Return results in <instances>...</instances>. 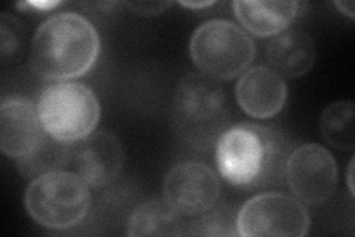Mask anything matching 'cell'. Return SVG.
I'll return each mask as SVG.
<instances>
[{"label": "cell", "instance_id": "cell-1", "mask_svg": "<svg viewBox=\"0 0 355 237\" xmlns=\"http://www.w3.org/2000/svg\"><path fill=\"white\" fill-rule=\"evenodd\" d=\"M101 49L98 31L80 14L62 13L44 19L31 40V69L44 81L64 82L92 69Z\"/></svg>", "mask_w": 355, "mask_h": 237}, {"label": "cell", "instance_id": "cell-2", "mask_svg": "<svg viewBox=\"0 0 355 237\" xmlns=\"http://www.w3.org/2000/svg\"><path fill=\"white\" fill-rule=\"evenodd\" d=\"M282 141L271 129L239 123L224 131L216 142L222 178L232 186L253 187L270 181L282 162Z\"/></svg>", "mask_w": 355, "mask_h": 237}, {"label": "cell", "instance_id": "cell-3", "mask_svg": "<svg viewBox=\"0 0 355 237\" xmlns=\"http://www.w3.org/2000/svg\"><path fill=\"white\" fill-rule=\"evenodd\" d=\"M36 108L44 132L65 144L91 135L101 116L96 94L79 82L64 81L46 86Z\"/></svg>", "mask_w": 355, "mask_h": 237}, {"label": "cell", "instance_id": "cell-4", "mask_svg": "<svg viewBox=\"0 0 355 237\" xmlns=\"http://www.w3.org/2000/svg\"><path fill=\"white\" fill-rule=\"evenodd\" d=\"M24 203L28 215L42 227L65 230L86 218L91 193L79 175L62 169L33 179Z\"/></svg>", "mask_w": 355, "mask_h": 237}, {"label": "cell", "instance_id": "cell-5", "mask_svg": "<svg viewBox=\"0 0 355 237\" xmlns=\"http://www.w3.org/2000/svg\"><path fill=\"white\" fill-rule=\"evenodd\" d=\"M190 54L200 73L215 81H231L249 69L257 48L234 22L210 19L193 33Z\"/></svg>", "mask_w": 355, "mask_h": 237}, {"label": "cell", "instance_id": "cell-6", "mask_svg": "<svg viewBox=\"0 0 355 237\" xmlns=\"http://www.w3.org/2000/svg\"><path fill=\"white\" fill-rule=\"evenodd\" d=\"M225 115V92L218 81L203 73L181 77L173 95V117L184 138L198 145L210 142L224 126Z\"/></svg>", "mask_w": 355, "mask_h": 237}, {"label": "cell", "instance_id": "cell-7", "mask_svg": "<svg viewBox=\"0 0 355 237\" xmlns=\"http://www.w3.org/2000/svg\"><path fill=\"white\" fill-rule=\"evenodd\" d=\"M309 213L301 200L283 193H262L243 205L237 215L239 236L304 237L309 231Z\"/></svg>", "mask_w": 355, "mask_h": 237}, {"label": "cell", "instance_id": "cell-8", "mask_svg": "<svg viewBox=\"0 0 355 237\" xmlns=\"http://www.w3.org/2000/svg\"><path fill=\"white\" fill-rule=\"evenodd\" d=\"M286 178L297 200L313 206L323 205L338 184L335 157L318 144H304L288 156Z\"/></svg>", "mask_w": 355, "mask_h": 237}, {"label": "cell", "instance_id": "cell-9", "mask_svg": "<svg viewBox=\"0 0 355 237\" xmlns=\"http://www.w3.org/2000/svg\"><path fill=\"white\" fill-rule=\"evenodd\" d=\"M220 183L207 165L184 162L173 166L163 183V199L182 217H198L215 208Z\"/></svg>", "mask_w": 355, "mask_h": 237}, {"label": "cell", "instance_id": "cell-10", "mask_svg": "<svg viewBox=\"0 0 355 237\" xmlns=\"http://www.w3.org/2000/svg\"><path fill=\"white\" fill-rule=\"evenodd\" d=\"M125 150L120 140L108 131H94L86 138L70 144L69 166L94 188L111 184L121 172Z\"/></svg>", "mask_w": 355, "mask_h": 237}, {"label": "cell", "instance_id": "cell-11", "mask_svg": "<svg viewBox=\"0 0 355 237\" xmlns=\"http://www.w3.org/2000/svg\"><path fill=\"white\" fill-rule=\"evenodd\" d=\"M46 137L37 108L22 98L5 99L0 107V149L3 154L21 159Z\"/></svg>", "mask_w": 355, "mask_h": 237}, {"label": "cell", "instance_id": "cell-12", "mask_svg": "<svg viewBox=\"0 0 355 237\" xmlns=\"http://www.w3.org/2000/svg\"><path fill=\"white\" fill-rule=\"evenodd\" d=\"M243 111L254 119H270L280 113L287 99V85L270 67L258 65L244 72L236 86Z\"/></svg>", "mask_w": 355, "mask_h": 237}, {"label": "cell", "instance_id": "cell-13", "mask_svg": "<svg viewBox=\"0 0 355 237\" xmlns=\"http://www.w3.org/2000/svg\"><path fill=\"white\" fill-rule=\"evenodd\" d=\"M313 38L302 30H284L274 36L266 47L268 67L283 79H296L306 74L315 63Z\"/></svg>", "mask_w": 355, "mask_h": 237}, {"label": "cell", "instance_id": "cell-14", "mask_svg": "<svg viewBox=\"0 0 355 237\" xmlns=\"http://www.w3.org/2000/svg\"><path fill=\"white\" fill-rule=\"evenodd\" d=\"M234 14L240 24L250 35L258 38L277 36L288 28L297 17V2H244L237 0L232 3Z\"/></svg>", "mask_w": 355, "mask_h": 237}, {"label": "cell", "instance_id": "cell-15", "mask_svg": "<svg viewBox=\"0 0 355 237\" xmlns=\"http://www.w3.org/2000/svg\"><path fill=\"white\" fill-rule=\"evenodd\" d=\"M187 224L164 199H150L130 213L128 236H185Z\"/></svg>", "mask_w": 355, "mask_h": 237}, {"label": "cell", "instance_id": "cell-16", "mask_svg": "<svg viewBox=\"0 0 355 237\" xmlns=\"http://www.w3.org/2000/svg\"><path fill=\"white\" fill-rule=\"evenodd\" d=\"M69 161L70 144L57 141L46 133L35 150L17 159V165L22 175L35 179L53 171H62L64 167H69Z\"/></svg>", "mask_w": 355, "mask_h": 237}, {"label": "cell", "instance_id": "cell-17", "mask_svg": "<svg viewBox=\"0 0 355 237\" xmlns=\"http://www.w3.org/2000/svg\"><path fill=\"white\" fill-rule=\"evenodd\" d=\"M320 131L324 140L339 150H354V103L336 101L321 115Z\"/></svg>", "mask_w": 355, "mask_h": 237}, {"label": "cell", "instance_id": "cell-18", "mask_svg": "<svg viewBox=\"0 0 355 237\" xmlns=\"http://www.w3.org/2000/svg\"><path fill=\"white\" fill-rule=\"evenodd\" d=\"M237 215L231 206L212 208L198 215V218L187 225L185 236H237Z\"/></svg>", "mask_w": 355, "mask_h": 237}, {"label": "cell", "instance_id": "cell-19", "mask_svg": "<svg viewBox=\"0 0 355 237\" xmlns=\"http://www.w3.org/2000/svg\"><path fill=\"white\" fill-rule=\"evenodd\" d=\"M0 35H2V61L3 64L12 63L21 54L22 42H24V27L22 22L8 14H2L0 18Z\"/></svg>", "mask_w": 355, "mask_h": 237}, {"label": "cell", "instance_id": "cell-20", "mask_svg": "<svg viewBox=\"0 0 355 237\" xmlns=\"http://www.w3.org/2000/svg\"><path fill=\"white\" fill-rule=\"evenodd\" d=\"M172 3H129V8L137 10L138 14L144 15H153V14H160L163 9L169 8Z\"/></svg>", "mask_w": 355, "mask_h": 237}, {"label": "cell", "instance_id": "cell-21", "mask_svg": "<svg viewBox=\"0 0 355 237\" xmlns=\"http://www.w3.org/2000/svg\"><path fill=\"white\" fill-rule=\"evenodd\" d=\"M335 5L343 15H347L349 19H354V2H336Z\"/></svg>", "mask_w": 355, "mask_h": 237}, {"label": "cell", "instance_id": "cell-22", "mask_svg": "<svg viewBox=\"0 0 355 237\" xmlns=\"http://www.w3.org/2000/svg\"><path fill=\"white\" fill-rule=\"evenodd\" d=\"M60 3L58 2H48V3H40V2H36V3H26V6H33L36 9H52L55 6H58Z\"/></svg>", "mask_w": 355, "mask_h": 237}, {"label": "cell", "instance_id": "cell-23", "mask_svg": "<svg viewBox=\"0 0 355 237\" xmlns=\"http://www.w3.org/2000/svg\"><path fill=\"white\" fill-rule=\"evenodd\" d=\"M181 5L193 9V8H206V6H210V5H214V2H197V3H193V2H182Z\"/></svg>", "mask_w": 355, "mask_h": 237}, {"label": "cell", "instance_id": "cell-24", "mask_svg": "<svg viewBox=\"0 0 355 237\" xmlns=\"http://www.w3.org/2000/svg\"><path fill=\"white\" fill-rule=\"evenodd\" d=\"M352 167H354V161H351V163H349V172H348V184H349L351 195H354V187H352Z\"/></svg>", "mask_w": 355, "mask_h": 237}]
</instances>
